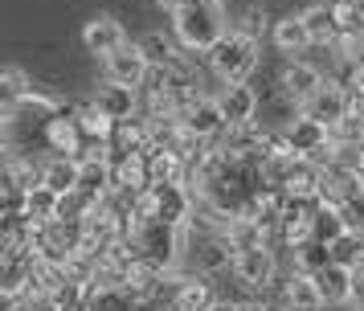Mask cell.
<instances>
[{
    "mask_svg": "<svg viewBox=\"0 0 364 311\" xmlns=\"http://www.w3.org/2000/svg\"><path fill=\"white\" fill-rule=\"evenodd\" d=\"M225 33H230V29H225L221 4H209V0H188L181 13H176V37H181L184 49L209 53Z\"/></svg>",
    "mask_w": 364,
    "mask_h": 311,
    "instance_id": "6da1fadb",
    "label": "cell"
},
{
    "mask_svg": "<svg viewBox=\"0 0 364 311\" xmlns=\"http://www.w3.org/2000/svg\"><path fill=\"white\" fill-rule=\"evenodd\" d=\"M258 65V41L246 37V33H225L213 49H209V70H213L221 82H246Z\"/></svg>",
    "mask_w": 364,
    "mask_h": 311,
    "instance_id": "7a4b0ae2",
    "label": "cell"
},
{
    "mask_svg": "<svg viewBox=\"0 0 364 311\" xmlns=\"http://www.w3.org/2000/svg\"><path fill=\"white\" fill-rule=\"evenodd\" d=\"M233 258H237V250H233L230 233H221V229H193V262H197V270L217 275V270L233 266Z\"/></svg>",
    "mask_w": 364,
    "mask_h": 311,
    "instance_id": "3957f363",
    "label": "cell"
},
{
    "mask_svg": "<svg viewBox=\"0 0 364 311\" xmlns=\"http://www.w3.org/2000/svg\"><path fill=\"white\" fill-rule=\"evenodd\" d=\"M348 111H352V102H348V86H340V82H331V78L323 82L307 102H303V115H311V119L328 123V127H336Z\"/></svg>",
    "mask_w": 364,
    "mask_h": 311,
    "instance_id": "277c9868",
    "label": "cell"
},
{
    "mask_svg": "<svg viewBox=\"0 0 364 311\" xmlns=\"http://www.w3.org/2000/svg\"><path fill=\"white\" fill-rule=\"evenodd\" d=\"M102 62H107V78L123 82V86H144V82H148V70H151V62L144 58L139 46H119L115 53L102 58Z\"/></svg>",
    "mask_w": 364,
    "mask_h": 311,
    "instance_id": "5b68a950",
    "label": "cell"
},
{
    "mask_svg": "<svg viewBox=\"0 0 364 311\" xmlns=\"http://www.w3.org/2000/svg\"><path fill=\"white\" fill-rule=\"evenodd\" d=\"M364 189V180L356 176V172H348L344 164H323L319 168V184H315V193H319V201H328V205H344L348 196H356Z\"/></svg>",
    "mask_w": 364,
    "mask_h": 311,
    "instance_id": "8992f818",
    "label": "cell"
},
{
    "mask_svg": "<svg viewBox=\"0 0 364 311\" xmlns=\"http://www.w3.org/2000/svg\"><path fill=\"white\" fill-rule=\"evenodd\" d=\"M282 135H287V144L295 147L299 156H311V152H319L323 144H331V139H336L328 123H319V119H311V115H303V111H299L287 127H282Z\"/></svg>",
    "mask_w": 364,
    "mask_h": 311,
    "instance_id": "52a82bcc",
    "label": "cell"
},
{
    "mask_svg": "<svg viewBox=\"0 0 364 311\" xmlns=\"http://www.w3.org/2000/svg\"><path fill=\"white\" fill-rule=\"evenodd\" d=\"M274 250L270 246H254V250H237V258H233V275L254 283V287H270L274 283Z\"/></svg>",
    "mask_w": 364,
    "mask_h": 311,
    "instance_id": "ba28073f",
    "label": "cell"
},
{
    "mask_svg": "<svg viewBox=\"0 0 364 311\" xmlns=\"http://www.w3.org/2000/svg\"><path fill=\"white\" fill-rule=\"evenodd\" d=\"M282 307H295V311L328 307V303H323V291H319V283H315V275L295 270L291 278H282Z\"/></svg>",
    "mask_w": 364,
    "mask_h": 311,
    "instance_id": "9c48e42d",
    "label": "cell"
},
{
    "mask_svg": "<svg viewBox=\"0 0 364 311\" xmlns=\"http://www.w3.org/2000/svg\"><path fill=\"white\" fill-rule=\"evenodd\" d=\"M82 41H86V49H90V53L111 58L119 46H127V33H123V25H119L115 16H95V21L82 29Z\"/></svg>",
    "mask_w": 364,
    "mask_h": 311,
    "instance_id": "30bf717a",
    "label": "cell"
},
{
    "mask_svg": "<svg viewBox=\"0 0 364 311\" xmlns=\"http://www.w3.org/2000/svg\"><path fill=\"white\" fill-rule=\"evenodd\" d=\"M181 123L188 131H197L200 139H213V135L225 131V111H221V102H217V98H197V102L184 111Z\"/></svg>",
    "mask_w": 364,
    "mask_h": 311,
    "instance_id": "8fae6325",
    "label": "cell"
},
{
    "mask_svg": "<svg viewBox=\"0 0 364 311\" xmlns=\"http://www.w3.org/2000/svg\"><path fill=\"white\" fill-rule=\"evenodd\" d=\"M221 111H225V123H250L258 115V95L250 90L246 82H225V90L217 95Z\"/></svg>",
    "mask_w": 364,
    "mask_h": 311,
    "instance_id": "7c38bea8",
    "label": "cell"
},
{
    "mask_svg": "<svg viewBox=\"0 0 364 311\" xmlns=\"http://www.w3.org/2000/svg\"><path fill=\"white\" fill-rule=\"evenodd\" d=\"M279 86H282V90H287L291 98H295L299 107H303V102H307V98L319 90V86H323V74H319L315 65H307V62H291L287 70H282Z\"/></svg>",
    "mask_w": 364,
    "mask_h": 311,
    "instance_id": "4fadbf2b",
    "label": "cell"
},
{
    "mask_svg": "<svg viewBox=\"0 0 364 311\" xmlns=\"http://www.w3.org/2000/svg\"><path fill=\"white\" fill-rule=\"evenodd\" d=\"M315 283H319V291H323V303H348L352 291H356L352 266H340V262H328V266L315 275Z\"/></svg>",
    "mask_w": 364,
    "mask_h": 311,
    "instance_id": "5bb4252c",
    "label": "cell"
},
{
    "mask_svg": "<svg viewBox=\"0 0 364 311\" xmlns=\"http://www.w3.org/2000/svg\"><path fill=\"white\" fill-rule=\"evenodd\" d=\"M99 111H107L111 119H132L139 111V98H135V86H123V82H111L99 90Z\"/></svg>",
    "mask_w": 364,
    "mask_h": 311,
    "instance_id": "9a60e30c",
    "label": "cell"
},
{
    "mask_svg": "<svg viewBox=\"0 0 364 311\" xmlns=\"http://www.w3.org/2000/svg\"><path fill=\"white\" fill-rule=\"evenodd\" d=\"M274 46L282 49V53H299V49L315 46L311 33H307V21H303V13L299 16H282V21H274Z\"/></svg>",
    "mask_w": 364,
    "mask_h": 311,
    "instance_id": "2e32d148",
    "label": "cell"
},
{
    "mask_svg": "<svg viewBox=\"0 0 364 311\" xmlns=\"http://www.w3.org/2000/svg\"><path fill=\"white\" fill-rule=\"evenodd\" d=\"M344 229H348V217H344L340 205H328V201H319V205H315V213H311V238H319V242L331 246Z\"/></svg>",
    "mask_w": 364,
    "mask_h": 311,
    "instance_id": "e0dca14e",
    "label": "cell"
},
{
    "mask_svg": "<svg viewBox=\"0 0 364 311\" xmlns=\"http://www.w3.org/2000/svg\"><path fill=\"white\" fill-rule=\"evenodd\" d=\"M78 172H82L78 156H58L53 152L50 160H46V180L41 184H50L58 193H70V189H78Z\"/></svg>",
    "mask_w": 364,
    "mask_h": 311,
    "instance_id": "ac0fdd59",
    "label": "cell"
},
{
    "mask_svg": "<svg viewBox=\"0 0 364 311\" xmlns=\"http://www.w3.org/2000/svg\"><path fill=\"white\" fill-rule=\"evenodd\" d=\"M303 21H307V33H311L315 46H336V41H340V29H336V13H331V4H311V9L303 13Z\"/></svg>",
    "mask_w": 364,
    "mask_h": 311,
    "instance_id": "d6986e66",
    "label": "cell"
},
{
    "mask_svg": "<svg viewBox=\"0 0 364 311\" xmlns=\"http://www.w3.org/2000/svg\"><path fill=\"white\" fill-rule=\"evenodd\" d=\"M181 311H209L217 303L213 299V287L209 283H197V278H184L181 287H176V299H172Z\"/></svg>",
    "mask_w": 364,
    "mask_h": 311,
    "instance_id": "ffe728a7",
    "label": "cell"
},
{
    "mask_svg": "<svg viewBox=\"0 0 364 311\" xmlns=\"http://www.w3.org/2000/svg\"><path fill=\"white\" fill-rule=\"evenodd\" d=\"M331 262V246L319 242V238H307V242L295 246V266L299 270H307V275H319L323 266Z\"/></svg>",
    "mask_w": 364,
    "mask_h": 311,
    "instance_id": "44dd1931",
    "label": "cell"
},
{
    "mask_svg": "<svg viewBox=\"0 0 364 311\" xmlns=\"http://www.w3.org/2000/svg\"><path fill=\"white\" fill-rule=\"evenodd\" d=\"M58 201H62V193H58V189H50V184H37V189H29L25 213H29L33 221H50V217H58Z\"/></svg>",
    "mask_w": 364,
    "mask_h": 311,
    "instance_id": "7402d4cb",
    "label": "cell"
},
{
    "mask_svg": "<svg viewBox=\"0 0 364 311\" xmlns=\"http://www.w3.org/2000/svg\"><path fill=\"white\" fill-rule=\"evenodd\" d=\"M364 258V233L360 229H344L336 242H331V262H340V266H356Z\"/></svg>",
    "mask_w": 364,
    "mask_h": 311,
    "instance_id": "603a6c76",
    "label": "cell"
},
{
    "mask_svg": "<svg viewBox=\"0 0 364 311\" xmlns=\"http://www.w3.org/2000/svg\"><path fill=\"white\" fill-rule=\"evenodd\" d=\"M139 49H144V58H148L151 65H164V62H172V58H181L176 46H172V37H164V33H148V37L139 41Z\"/></svg>",
    "mask_w": 364,
    "mask_h": 311,
    "instance_id": "cb8c5ba5",
    "label": "cell"
},
{
    "mask_svg": "<svg viewBox=\"0 0 364 311\" xmlns=\"http://www.w3.org/2000/svg\"><path fill=\"white\" fill-rule=\"evenodd\" d=\"M29 90H33V86H29V78H25V70L9 65V70L0 74V98H4V102H17V98H25Z\"/></svg>",
    "mask_w": 364,
    "mask_h": 311,
    "instance_id": "d4e9b609",
    "label": "cell"
},
{
    "mask_svg": "<svg viewBox=\"0 0 364 311\" xmlns=\"http://www.w3.org/2000/svg\"><path fill=\"white\" fill-rule=\"evenodd\" d=\"M266 29H270V16H266L262 9H246L242 21H237V33H246V37H254V41H258Z\"/></svg>",
    "mask_w": 364,
    "mask_h": 311,
    "instance_id": "484cf974",
    "label": "cell"
},
{
    "mask_svg": "<svg viewBox=\"0 0 364 311\" xmlns=\"http://www.w3.org/2000/svg\"><path fill=\"white\" fill-rule=\"evenodd\" d=\"M237 311H279V307H270L266 299H250V303H237Z\"/></svg>",
    "mask_w": 364,
    "mask_h": 311,
    "instance_id": "4316f807",
    "label": "cell"
},
{
    "mask_svg": "<svg viewBox=\"0 0 364 311\" xmlns=\"http://www.w3.org/2000/svg\"><path fill=\"white\" fill-rule=\"evenodd\" d=\"M156 4H160V9H172V13H181L188 0H156Z\"/></svg>",
    "mask_w": 364,
    "mask_h": 311,
    "instance_id": "83f0119b",
    "label": "cell"
},
{
    "mask_svg": "<svg viewBox=\"0 0 364 311\" xmlns=\"http://www.w3.org/2000/svg\"><path fill=\"white\" fill-rule=\"evenodd\" d=\"M209 311H237V303H233V299H225V303L217 299V303H213V307H209Z\"/></svg>",
    "mask_w": 364,
    "mask_h": 311,
    "instance_id": "f1b7e54d",
    "label": "cell"
},
{
    "mask_svg": "<svg viewBox=\"0 0 364 311\" xmlns=\"http://www.w3.org/2000/svg\"><path fill=\"white\" fill-rule=\"evenodd\" d=\"M352 4H356V9H360V13H364V0H352Z\"/></svg>",
    "mask_w": 364,
    "mask_h": 311,
    "instance_id": "f546056e",
    "label": "cell"
},
{
    "mask_svg": "<svg viewBox=\"0 0 364 311\" xmlns=\"http://www.w3.org/2000/svg\"><path fill=\"white\" fill-rule=\"evenodd\" d=\"M279 311H295V307H279Z\"/></svg>",
    "mask_w": 364,
    "mask_h": 311,
    "instance_id": "4dcf8cb0",
    "label": "cell"
},
{
    "mask_svg": "<svg viewBox=\"0 0 364 311\" xmlns=\"http://www.w3.org/2000/svg\"><path fill=\"white\" fill-rule=\"evenodd\" d=\"M209 4H221V0H209Z\"/></svg>",
    "mask_w": 364,
    "mask_h": 311,
    "instance_id": "1f68e13d",
    "label": "cell"
}]
</instances>
